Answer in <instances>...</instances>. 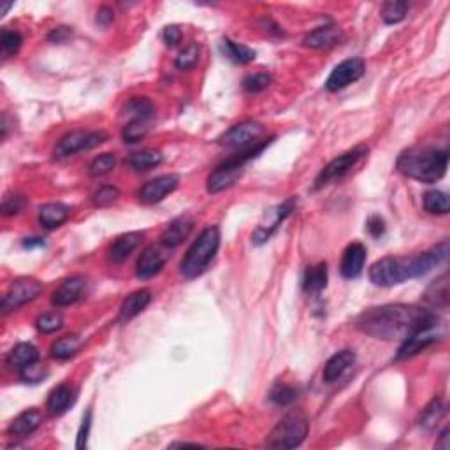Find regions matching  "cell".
<instances>
[{
	"label": "cell",
	"instance_id": "obj_1",
	"mask_svg": "<svg viewBox=\"0 0 450 450\" xmlns=\"http://www.w3.org/2000/svg\"><path fill=\"white\" fill-rule=\"evenodd\" d=\"M440 318L433 310L415 305L373 306L355 318V328L365 335L384 341H404L422 329L436 328Z\"/></svg>",
	"mask_w": 450,
	"mask_h": 450
},
{
	"label": "cell",
	"instance_id": "obj_2",
	"mask_svg": "<svg viewBox=\"0 0 450 450\" xmlns=\"http://www.w3.org/2000/svg\"><path fill=\"white\" fill-rule=\"evenodd\" d=\"M397 171L421 183H436L449 167V152L438 148H410L397 159Z\"/></svg>",
	"mask_w": 450,
	"mask_h": 450
},
{
	"label": "cell",
	"instance_id": "obj_3",
	"mask_svg": "<svg viewBox=\"0 0 450 450\" xmlns=\"http://www.w3.org/2000/svg\"><path fill=\"white\" fill-rule=\"evenodd\" d=\"M220 246V229L216 225H209L206 227L201 234L197 236L196 241L187 252L185 258L182 261L179 271L187 280H194L201 276L209 264L215 258L216 252Z\"/></svg>",
	"mask_w": 450,
	"mask_h": 450
},
{
	"label": "cell",
	"instance_id": "obj_4",
	"mask_svg": "<svg viewBox=\"0 0 450 450\" xmlns=\"http://www.w3.org/2000/svg\"><path fill=\"white\" fill-rule=\"evenodd\" d=\"M271 141H273V137L261 141L258 145H255L253 148L234 153V155L229 157L227 160H224L222 164H219V166L215 167V171L208 176V183H206L208 192L219 194V192H224V190L231 189V187L234 185L239 178H241L246 162H250V160L255 159L258 153L264 152V148L271 145Z\"/></svg>",
	"mask_w": 450,
	"mask_h": 450
},
{
	"label": "cell",
	"instance_id": "obj_5",
	"mask_svg": "<svg viewBox=\"0 0 450 450\" xmlns=\"http://www.w3.org/2000/svg\"><path fill=\"white\" fill-rule=\"evenodd\" d=\"M310 431V422L303 412L294 410L280 419L273 427L266 440V447L269 449H295L306 440Z\"/></svg>",
	"mask_w": 450,
	"mask_h": 450
},
{
	"label": "cell",
	"instance_id": "obj_6",
	"mask_svg": "<svg viewBox=\"0 0 450 450\" xmlns=\"http://www.w3.org/2000/svg\"><path fill=\"white\" fill-rule=\"evenodd\" d=\"M370 280L378 287H394L412 280L408 257H384L370 268Z\"/></svg>",
	"mask_w": 450,
	"mask_h": 450
},
{
	"label": "cell",
	"instance_id": "obj_7",
	"mask_svg": "<svg viewBox=\"0 0 450 450\" xmlns=\"http://www.w3.org/2000/svg\"><path fill=\"white\" fill-rule=\"evenodd\" d=\"M366 153H367L366 146H355L354 150H348V152L341 153L340 157H336L335 160H331L328 166L322 169L320 174L317 176V179H315V190L322 189V187L329 185V183L345 178L352 169L357 166L359 160H361L362 157H366Z\"/></svg>",
	"mask_w": 450,
	"mask_h": 450
},
{
	"label": "cell",
	"instance_id": "obj_8",
	"mask_svg": "<svg viewBox=\"0 0 450 450\" xmlns=\"http://www.w3.org/2000/svg\"><path fill=\"white\" fill-rule=\"evenodd\" d=\"M262 136H264V125L258 122H253V120H246V122H241L238 123V125L231 127V129L220 137L219 142L225 146V148L243 152V150L253 148L255 145L264 141Z\"/></svg>",
	"mask_w": 450,
	"mask_h": 450
},
{
	"label": "cell",
	"instance_id": "obj_9",
	"mask_svg": "<svg viewBox=\"0 0 450 450\" xmlns=\"http://www.w3.org/2000/svg\"><path fill=\"white\" fill-rule=\"evenodd\" d=\"M43 292V283L36 278H30V276H21V278L13 280V283L9 285L7 292L2 298V313H9V311L18 310L20 306L27 305V303L33 301V299L39 298V294Z\"/></svg>",
	"mask_w": 450,
	"mask_h": 450
},
{
	"label": "cell",
	"instance_id": "obj_10",
	"mask_svg": "<svg viewBox=\"0 0 450 450\" xmlns=\"http://www.w3.org/2000/svg\"><path fill=\"white\" fill-rule=\"evenodd\" d=\"M104 141H108V134L103 130H73V132L66 134L62 140L58 141V145L55 146V157L56 159H66V157L74 155L78 152H83V150H92L95 146L103 145Z\"/></svg>",
	"mask_w": 450,
	"mask_h": 450
},
{
	"label": "cell",
	"instance_id": "obj_11",
	"mask_svg": "<svg viewBox=\"0 0 450 450\" xmlns=\"http://www.w3.org/2000/svg\"><path fill=\"white\" fill-rule=\"evenodd\" d=\"M295 204H298V199L291 197L285 202H281L280 206H276V208L269 209V211L266 213L264 220H262V222L257 225V229L253 231V234H252L253 245L261 246V245H264L266 241H269V238L275 234L276 229L283 224V220L287 219L292 211H294Z\"/></svg>",
	"mask_w": 450,
	"mask_h": 450
},
{
	"label": "cell",
	"instance_id": "obj_12",
	"mask_svg": "<svg viewBox=\"0 0 450 450\" xmlns=\"http://www.w3.org/2000/svg\"><path fill=\"white\" fill-rule=\"evenodd\" d=\"M365 70L366 63L362 58H357V56H355V58L343 60V62L338 63L335 69H333V73L329 74L328 81H325V88H328L329 92H340V90L347 88L348 85L361 80Z\"/></svg>",
	"mask_w": 450,
	"mask_h": 450
},
{
	"label": "cell",
	"instance_id": "obj_13",
	"mask_svg": "<svg viewBox=\"0 0 450 450\" xmlns=\"http://www.w3.org/2000/svg\"><path fill=\"white\" fill-rule=\"evenodd\" d=\"M179 185V176L178 174H162L157 176V178L150 179L146 185H142V189L137 194L140 201L142 204H157V202L164 201L169 194L174 192Z\"/></svg>",
	"mask_w": 450,
	"mask_h": 450
},
{
	"label": "cell",
	"instance_id": "obj_14",
	"mask_svg": "<svg viewBox=\"0 0 450 450\" xmlns=\"http://www.w3.org/2000/svg\"><path fill=\"white\" fill-rule=\"evenodd\" d=\"M167 262V252L166 246H157L150 245L142 250L140 258H137L136 264V275L137 278L148 280L152 276L159 275L162 271V268Z\"/></svg>",
	"mask_w": 450,
	"mask_h": 450
},
{
	"label": "cell",
	"instance_id": "obj_15",
	"mask_svg": "<svg viewBox=\"0 0 450 450\" xmlns=\"http://www.w3.org/2000/svg\"><path fill=\"white\" fill-rule=\"evenodd\" d=\"M86 292V280L83 276L76 275L70 276V278L63 280L62 283L58 285V288L53 292L51 295V303L58 308H63V306L74 305L76 301H80Z\"/></svg>",
	"mask_w": 450,
	"mask_h": 450
},
{
	"label": "cell",
	"instance_id": "obj_16",
	"mask_svg": "<svg viewBox=\"0 0 450 450\" xmlns=\"http://www.w3.org/2000/svg\"><path fill=\"white\" fill-rule=\"evenodd\" d=\"M366 255V246L362 245V243H352V245H348L347 248H345L343 257H341V276L347 280L357 278L362 273V268H365Z\"/></svg>",
	"mask_w": 450,
	"mask_h": 450
},
{
	"label": "cell",
	"instance_id": "obj_17",
	"mask_svg": "<svg viewBox=\"0 0 450 450\" xmlns=\"http://www.w3.org/2000/svg\"><path fill=\"white\" fill-rule=\"evenodd\" d=\"M192 229H194L192 216H189V215L178 216V219L172 220V222L164 229L162 234H160V245L166 246V248H176L179 243H183L187 238H189Z\"/></svg>",
	"mask_w": 450,
	"mask_h": 450
},
{
	"label": "cell",
	"instance_id": "obj_18",
	"mask_svg": "<svg viewBox=\"0 0 450 450\" xmlns=\"http://www.w3.org/2000/svg\"><path fill=\"white\" fill-rule=\"evenodd\" d=\"M438 338H440V335L436 333V328H429V329H422V331L415 333L414 336L407 338V340L401 343L399 350H397V361H401V359H408L412 357V355L419 354V352H422L424 348L431 347L433 343H436Z\"/></svg>",
	"mask_w": 450,
	"mask_h": 450
},
{
	"label": "cell",
	"instance_id": "obj_19",
	"mask_svg": "<svg viewBox=\"0 0 450 450\" xmlns=\"http://www.w3.org/2000/svg\"><path fill=\"white\" fill-rule=\"evenodd\" d=\"M150 301H152V292H150L148 288H141V291H136L130 295H127L118 310L120 324H125V322L132 320L134 317H137V315H140L141 311L150 305Z\"/></svg>",
	"mask_w": 450,
	"mask_h": 450
},
{
	"label": "cell",
	"instance_id": "obj_20",
	"mask_svg": "<svg viewBox=\"0 0 450 450\" xmlns=\"http://www.w3.org/2000/svg\"><path fill=\"white\" fill-rule=\"evenodd\" d=\"M142 238H145V232L142 231H132V232H125V234L118 236L115 241L111 243L110 246V258L116 264L125 261L137 246L141 245Z\"/></svg>",
	"mask_w": 450,
	"mask_h": 450
},
{
	"label": "cell",
	"instance_id": "obj_21",
	"mask_svg": "<svg viewBox=\"0 0 450 450\" xmlns=\"http://www.w3.org/2000/svg\"><path fill=\"white\" fill-rule=\"evenodd\" d=\"M41 424H43V412L37 408H28V410L21 412L18 417H14V421L9 424L7 433L13 438H25L32 434Z\"/></svg>",
	"mask_w": 450,
	"mask_h": 450
},
{
	"label": "cell",
	"instance_id": "obj_22",
	"mask_svg": "<svg viewBox=\"0 0 450 450\" xmlns=\"http://www.w3.org/2000/svg\"><path fill=\"white\" fill-rule=\"evenodd\" d=\"M341 37H343V33L336 25H325V27H318L313 32H310L303 39V44L306 48H313V50H325V48L340 44Z\"/></svg>",
	"mask_w": 450,
	"mask_h": 450
},
{
	"label": "cell",
	"instance_id": "obj_23",
	"mask_svg": "<svg viewBox=\"0 0 450 450\" xmlns=\"http://www.w3.org/2000/svg\"><path fill=\"white\" fill-rule=\"evenodd\" d=\"M76 401V391L69 384L56 385L53 391L48 396V412L51 415H63Z\"/></svg>",
	"mask_w": 450,
	"mask_h": 450
},
{
	"label": "cell",
	"instance_id": "obj_24",
	"mask_svg": "<svg viewBox=\"0 0 450 450\" xmlns=\"http://www.w3.org/2000/svg\"><path fill=\"white\" fill-rule=\"evenodd\" d=\"M70 208L63 202H48L39 208V222L44 229H56L67 222Z\"/></svg>",
	"mask_w": 450,
	"mask_h": 450
},
{
	"label": "cell",
	"instance_id": "obj_25",
	"mask_svg": "<svg viewBox=\"0 0 450 450\" xmlns=\"http://www.w3.org/2000/svg\"><path fill=\"white\" fill-rule=\"evenodd\" d=\"M354 362H355V354L352 350L338 352V354L333 355V357L325 362L324 373H322L324 375V380L328 382V384H333V382H336L338 378H340L341 375L348 370V367L354 365Z\"/></svg>",
	"mask_w": 450,
	"mask_h": 450
},
{
	"label": "cell",
	"instance_id": "obj_26",
	"mask_svg": "<svg viewBox=\"0 0 450 450\" xmlns=\"http://www.w3.org/2000/svg\"><path fill=\"white\" fill-rule=\"evenodd\" d=\"M424 301L431 306V308H447L449 306V275L444 273L438 280L427 287L426 294H424Z\"/></svg>",
	"mask_w": 450,
	"mask_h": 450
},
{
	"label": "cell",
	"instance_id": "obj_27",
	"mask_svg": "<svg viewBox=\"0 0 450 450\" xmlns=\"http://www.w3.org/2000/svg\"><path fill=\"white\" fill-rule=\"evenodd\" d=\"M83 347V340L78 335H67L58 338L51 343V357L58 359V361H67V359L74 357V355L80 352V348Z\"/></svg>",
	"mask_w": 450,
	"mask_h": 450
},
{
	"label": "cell",
	"instance_id": "obj_28",
	"mask_svg": "<svg viewBox=\"0 0 450 450\" xmlns=\"http://www.w3.org/2000/svg\"><path fill=\"white\" fill-rule=\"evenodd\" d=\"M36 361H39V350L32 343H18L7 355V365L18 371Z\"/></svg>",
	"mask_w": 450,
	"mask_h": 450
},
{
	"label": "cell",
	"instance_id": "obj_29",
	"mask_svg": "<svg viewBox=\"0 0 450 450\" xmlns=\"http://www.w3.org/2000/svg\"><path fill=\"white\" fill-rule=\"evenodd\" d=\"M328 287V264L320 262L317 266H311L306 269L305 280H303V288L308 294H318Z\"/></svg>",
	"mask_w": 450,
	"mask_h": 450
},
{
	"label": "cell",
	"instance_id": "obj_30",
	"mask_svg": "<svg viewBox=\"0 0 450 450\" xmlns=\"http://www.w3.org/2000/svg\"><path fill=\"white\" fill-rule=\"evenodd\" d=\"M164 162V155L159 150H141V152L132 153L127 159L130 169L134 171H150L153 167H159Z\"/></svg>",
	"mask_w": 450,
	"mask_h": 450
},
{
	"label": "cell",
	"instance_id": "obj_31",
	"mask_svg": "<svg viewBox=\"0 0 450 450\" xmlns=\"http://www.w3.org/2000/svg\"><path fill=\"white\" fill-rule=\"evenodd\" d=\"M222 51L229 60L236 63H250L255 60V51L245 44L234 43L231 39L222 41Z\"/></svg>",
	"mask_w": 450,
	"mask_h": 450
},
{
	"label": "cell",
	"instance_id": "obj_32",
	"mask_svg": "<svg viewBox=\"0 0 450 450\" xmlns=\"http://www.w3.org/2000/svg\"><path fill=\"white\" fill-rule=\"evenodd\" d=\"M424 209L431 215H447L450 209L449 196L440 190H429L424 194Z\"/></svg>",
	"mask_w": 450,
	"mask_h": 450
},
{
	"label": "cell",
	"instance_id": "obj_33",
	"mask_svg": "<svg viewBox=\"0 0 450 450\" xmlns=\"http://www.w3.org/2000/svg\"><path fill=\"white\" fill-rule=\"evenodd\" d=\"M150 132V120L145 118H136V120H130L122 130V137L125 142H134L141 141L142 137H146V134Z\"/></svg>",
	"mask_w": 450,
	"mask_h": 450
},
{
	"label": "cell",
	"instance_id": "obj_34",
	"mask_svg": "<svg viewBox=\"0 0 450 450\" xmlns=\"http://www.w3.org/2000/svg\"><path fill=\"white\" fill-rule=\"evenodd\" d=\"M23 43V37L16 30H2V36H0V46H2V58L7 60L13 55L18 53V50L21 48Z\"/></svg>",
	"mask_w": 450,
	"mask_h": 450
},
{
	"label": "cell",
	"instance_id": "obj_35",
	"mask_svg": "<svg viewBox=\"0 0 450 450\" xmlns=\"http://www.w3.org/2000/svg\"><path fill=\"white\" fill-rule=\"evenodd\" d=\"M153 104L146 97H132L125 106V115L132 116V120L145 118L152 120L153 116Z\"/></svg>",
	"mask_w": 450,
	"mask_h": 450
},
{
	"label": "cell",
	"instance_id": "obj_36",
	"mask_svg": "<svg viewBox=\"0 0 450 450\" xmlns=\"http://www.w3.org/2000/svg\"><path fill=\"white\" fill-rule=\"evenodd\" d=\"M444 414H445L444 401H441L440 397H438V399H433L429 404H427L426 410H424L422 419H421V426L427 431L433 429V427L441 421Z\"/></svg>",
	"mask_w": 450,
	"mask_h": 450
},
{
	"label": "cell",
	"instance_id": "obj_37",
	"mask_svg": "<svg viewBox=\"0 0 450 450\" xmlns=\"http://www.w3.org/2000/svg\"><path fill=\"white\" fill-rule=\"evenodd\" d=\"M407 11L408 4L396 2V0L394 2H385L384 7H382V20L387 25H396L407 18Z\"/></svg>",
	"mask_w": 450,
	"mask_h": 450
},
{
	"label": "cell",
	"instance_id": "obj_38",
	"mask_svg": "<svg viewBox=\"0 0 450 450\" xmlns=\"http://www.w3.org/2000/svg\"><path fill=\"white\" fill-rule=\"evenodd\" d=\"M269 399L278 407H287L298 399V389L288 384H276L269 392Z\"/></svg>",
	"mask_w": 450,
	"mask_h": 450
},
{
	"label": "cell",
	"instance_id": "obj_39",
	"mask_svg": "<svg viewBox=\"0 0 450 450\" xmlns=\"http://www.w3.org/2000/svg\"><path fill=\"white\" fill-rule=\"evenodd\" d=\"M116 166V157L112 153H103V155L95 157L92 164L88 166V174L92 178H99V176L108 174Z\"/></svg>",
	"mask_w": 450,
	"mask_h": 450
},
{
	"label": "cell",
	"instance_id": "obj_40",
	"mask_svg": "<svg viewBox=\"0 0 450 450\" xmlns=\"http://www.w3.org/2000/svg\"><path fill=\"white\" fill-rule=\"evenodd\" d=\"M199 51L201 50H199L197 44H189L187 48H183L174 60L176 69H179V70L194 69L199 62Z\"/></svg>",
	"mask_w": 450,
	"mask_h": 450
},
{
	"label": "cell",
	"instance_id": "obj_41",
	"mask_svg": "<svg viewBox=\"0 0 450 450\" xmlns=\"http://www.w3.org/2000/svg\"><path fill=\"white\" fill-rule=\"evenodd\" d=\"M63 324V317L58 311H48V313H43L39 318H37L36 325L41 333L44 335H51V333L58 331Z\"/></svg>",
	"mask_w": 450,
	"mask_h": 450
},
{
	"label": "cell",
	"instance_id": "obj_42",
	"mask_svg": "<svg viewBox=\"0 0 450 450\" xmlns=\"http://www.w3.org/2000/svg\"><path fill=\"white\" fill-rule=\"evenodd\" d=\"M48 375H50V371H48L46 365H43V362H39V361L25 366L23 370L20 371L21 380L27 382V384H39V382H43L44 378L48 377Z\"/></svg>",
	"mask_w": 450,
	"mask_h": 450
},
{
	"label": "cell",
	"instance_id": "obj_43",
	"mask_svg": "<svg viewBox=\"0 0 450 450\" xmlns=\"http://www.w3.org/2000/svg\"><path fill=\"white\" fill-rule=\"evenodd\" d=\"M118 197H120V190L116 189V187L104 185V187H100L99 190H95V194H93V197H92V202H93V206H97V208H108V206H111L112 202L118 201Z\"/></svg>",
	"mask_w": 450,
	"mask_h": 450
},
{
	"label": "cell",
	"instance_id": "obj_44",
	"mask_svg": "<svg viewBox=\"0 0 450 450\" xmlns=\"http://www.w3.org/2000/svg\"><path fill=\"white\" fill-rule=\"evenodd\" d=\"M273 78L269 76L268 73H255V74H248V76L243 80V88L246 90L248 93H258L262 90L268 88L271 85Z\"/></svg>",
	"mask_w": 450,
	"mask_h": 450
},
{
	"label": "cell",
	"instance_id": "obj_45",
	"mask_svg": "<svg viewBox=\"0 0 450 450\" xmlns=\"http://www.w3.org/2000/svg\"><path fill=\"white\" fill-rule=\"evenodd\" d=\"M25 197L23 196H6L2 201V213L6 216L18 215L23 209Z\"/></svg>",
	"mask_w": 450,
	"mask_h": 450
},
{
	"label": "cell",
	"instance_id": "obj_46",
	"mask_svg": "<svg viewBox=\"0 0 450 450\" xmlns=\"http://www.w3.org/2000/svg\"><path fill=\"white\" fill-rule=\"evenodd\" d=\"M90 427H92V410H88L83 415V421H81L80 431H78V440H76V449H86L88 447V434Z\"/></svg>",
	"mask_w": 450,
	"mask_h": 450
},
{
	"label": "cell",
	"instance_id": "obj_47",
	"mask_svg": "<svg viewBox=\"0 0 450 450\" xmlns=\"http://www.w3.org/2000/svg\"><path fill=\"white\" fill-rule=\"evenodd\" d=\"M162 39L167 46H176L178 43H182L183 39V30L178 27V25H169V27L164 28L162 32Z\"/></svg>",
	"mask_w": 450,
	"mask_h": 450
},
{
	"label": "cell",
	"instance_id": "obj_48",
	"mask_svg": "<svg viewBox=\"0 0 450 450\" xmlns=\"http://www.w3.org/2000/svg\"><path fill=\"white\" fill-rule=\"evenodd\" d=\"M73 37V28L69 27H55L48 33V41L53 44H63Z\"/></svg>",
	"mask_w": 450,
	"mask_h": 450
},
{
	"label": "cell",
	"instance_id": "obj_49",
	"mask_svg": "<svg viewBox=\"0 0 450 450\" xmlns=\"http://www.w3.org/2000/svg\"><path fill=\"white\" fill-rule=\"evenodd\" d=\"M366 231L370 232V234L373 236V238H380V236L385 232L384 219H382V216H378V215L370 216V219H367V222H366Z\"/></svg>",
	"mask_w": 450,
	"mask_h": 450
},
{
	"label": "cell",
	"instance_id": "obj_50",
	"mask_svg": "<svg viewBox=\"0 0 450 450\" xmlns=\"http://www.w3.org/2000/svg\"><path fill=\"white\" fill-rule=\"evenodd\" d=\"M112 20H115V13H112L111 7L103 6L97 11V23L99 25H110Z\"/></svg>",
	"mask_w": 450,
	"mask_h": 450
},
{
	"label": "cell",
	"instance_id": "obj_51",
	"mask_svg": "<svg viewBox=\"0 0 450 450\" xmlns=\"http://www.w3.org/2000/svg\"><path fill=\"white\" fill-rule=\"evenodd\" d=\"M450 444H449V427H444V431H441L440 434V441L436 444V449H444V450H449Z\"/></svg>",
	"mask_w": 450,
	"mask_h": 450
},
{
	"label": "cell",
	"instance_id": "obj_52",
	"mask_svg": "<svg viewBox=\"0 0 450 450\" xmlns=\"http://www.w3.org/2000/svg\"><path fill=\"white\" fill-rule=\"evenodd\" d=\"M44 241L41 238H27L23 241L25 248H33V246H43Z\"/></svg>",
	"mask_w": 450,
	"mask_h": 450
},
{
	"label": "cell",
	"instance_id": "obj_53",
	"mask_svg": "<svg viewBox=\"0 0 450 450\" xmlns=\"http://www.w3.org/2000/svg\"><path fill=\"white\" fill-rule=\"evenodd\" d=\"M171 447H201V445H197V444H185V441H183V444H172Z\"/></svg>",
	"mask_w": 450,
	"mask_h": 450
},
{
	"label": "cell",
	"instance_id": "obj_54",
	"mask_svg": "<svg viewBox=\"0 0 450 450\" xmlns=\"http://www.w3.org/2000/svg\"><path fill=\"white\" fill-rule=\"evenodd\" d=\"M11 6H13V4H11V2L9 4H2V7H0V16H4V14H6V11L9 9Z\"/></svg>",
	"mask_w": 450,
	"mask_h": 450
}]
</instances>
